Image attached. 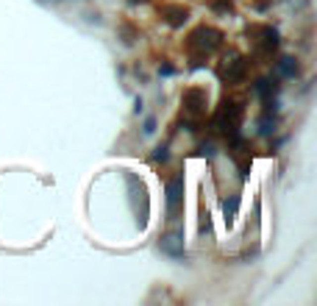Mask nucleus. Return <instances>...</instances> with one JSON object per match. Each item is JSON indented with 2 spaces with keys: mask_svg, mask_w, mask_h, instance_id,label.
<instances>
[{
  "mask_svg": "<svg viewBox=\"0 0 317 306\" xmlns=\"http://www.w3.org/2000/svg\"><path fill=\"white\" fill-rule=\"evenodd\" d=\"M217 42H220V34L211 31V28H200V31H195V36H192V45L203 48L206 53H209L211 48H217Z\"/></svg>",
  "mask_w": 317,
  "mask_h": 306,
  "instance_id": "f257e3e1",
  "label": "nucleus"
},
{
  "mask_svg": "<svg viewBox=\"0 0 317 306\" xmlns=\"http://www.w3.org/2000/svg\"><path fill=\"white\" fill-rule=\"evenodd\" d=\"M178 203H181V181H173L167 189V209L173 217L178 214Z\"/></svg>",
  "mask_w": 317,
  "mask_h": 306,
  "instance_id": "f03ea898",
  "label": "nucleus"
},
{
  "mask_svg": "<svg viewBox=\"0 0 317 306\" xmlns=\"http://www.w3.org/2000/svg\"><path fill=\"white\" fill-rule=\"evenodd\" d=\"M184 103H187V112H200V103H206V95L197 92V89H192V92L184 95Z\"/></svg>",
  "mask_w": 317,
  "mask_h": 306,
  "instance_id": "7ed1b4c3",
  "label": "nucleus"
},
{
  "mask_svg": "<svg viewBox=\"0 0 317 306\" xmlns=\"http://www.w3.org/2000/svg\"><path fill=\"white\" fill-rule=\"evenodd\" d=\"M162 248L167 250V253H181V242H178V237H164Z\"/></svg>",
  "mask_w": 317,
  "mask_h": 306,
  "instance_id": "20e7f679",
  "label": "nucleus"
},
{
  "mask_svg": "<svg viewBox=\"0 0 317 306\" xmlns=\"http://www.w3.org/2000/svg\"><path fill=\"white\" fill-rule=\"evenodd\" d=\"M281 72H287V75H292V72H295V67H292V59H284V61H281Z\"/></svg>",
  "mask_w": 317,
  "mask_h": 306,
  "instance_id": "39448f33",
  "label": "nucleus"
},
{
  "mask_svg": "<svg viewBox=\"0 0 317 306\" xmlns=\"http://www.w3.org/2000/svg\"><path fill=\"white\" fill-rule=\"evenodd\" d=\"M237 212V198H231V203H226V214H234Z\"/></svg>",
  "mask_w": 317,
  "mask_h": 306,
  "instance_id": "423d86ee",
  "label": "nucleus"
}]
</instances>
